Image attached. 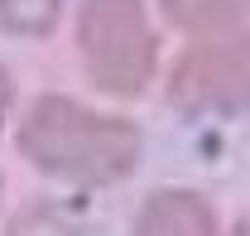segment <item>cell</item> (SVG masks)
<instances>
[{"mask_svg":"<svg viewBox=\"0 0 250 236\" xmlns=\"http://www.w3.org/2000/svg\"><path fill=\"white\" fill-rule=\"evenodd\" d=\"M15 145L48 178L77 183V188H111L130 178L140 164V125L125 116L92 111L77 96L43 92L20 116Z\"/></svg>","mask_w":250,"mask_h":236,"instance_id":"obj_1","label":"cell"},{"mask_svg":"<svg viewBox=\"0 0 250 236\" xmlns=\"http://www.w3.org/2000/svg\"><path fill=\"white\" fill-rule=\"evenodd\" d=\"M77 53L106 96H140L159 68V39L145 0H82Z\"/></svg>","mask_w":250,"mask_h":236,"instance_id":"obj_2","label":"cell"},{"mask_svg":"<svg viewBox=\"0 0 250 236\" xmlns=\"http://www.w3.org/2000/svg\"><path fill=\"white\" fill-rule=\"evenodd\" d=\"M246 34L197 39L168 72V101L188 116H231L246 106Z\"/></svg>","mask_w":250,"mask_h":236,"instance_id":"obj_3","label":"cell"},{"mask_svg":"<svg viewBox=\"0 0 250 236\" xmlns=\"http://www.w3.org/2000/svg\"><path fill=\"white\" fill-rule=\"evenodd\" d=\"M135 236H221V222L202 193L159 188L135 212Z\"/></svg>","mask_w":250,"mask_h":236,"instance_id":"obj_4","label":"cell"},{"mask_svg":"<svg viewBox=\"0 0 250 236\" xmlns=\"http://www.w3.org/2000/svg\"><path fill=\"white\" fill-rule=\"evenodd\" d=\"M159 10L188 39L246 34V0H159Z\"/></svg>","mask_w":250,"mask_h":236,"instance_id":"obj_5","label":"cell"},{"mask_svg":"<svg viewBox=\"0 0 250 236\" xmlns=\"http://www.w3.org/2000/svg\"><path fill=\"white\" fill-rule=\"evenodd\" d=\"M62 20V0H0V29L15 39H43Z\"/></svg>","mask_w":250,"mask_h":236,"instance_id":"obj_6","label":"cell"},{"mask_svg":"<svg viewBox=\"0 0 250 236\" xmlns=\"http://www.w3.org/2000/svg\"><path fill=\"white\" fill-rule=\"evenodd\" d=\"M5 236H82V227L53 203H24L5 222Z\"/></svg>","mask_w":250,"mask_h":236,"instance_id":"obj_7","label":"cell"},{"mask_svg":"<svg viewBox=\"0 0 250 236\" xmlns=\"http://www.w3.org/2000/svg\"><path fill=\"white\" fill-rule=\"evenodd\" d=\"M10 106H15V77L0 68V125H5V116H10Z\"/></svg>","mask_w":250,"mask_h":236,"instance_id":"obj_8","label":"cell"},{"mask_svg":"<svg viewBox=\"0 0 250 236\" xmlns=\"http://www.w3.org/2000/svg\"><path fill=\"white\" fill-rule=\"evenodd\" d=\"M0 193H5V178H0Z\"/></svg>","mask_w":250,"mask_h":236,"instance_id":"obj_9","label":"cell"}]
</instances>
